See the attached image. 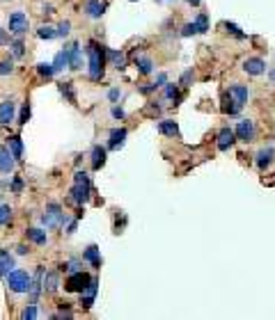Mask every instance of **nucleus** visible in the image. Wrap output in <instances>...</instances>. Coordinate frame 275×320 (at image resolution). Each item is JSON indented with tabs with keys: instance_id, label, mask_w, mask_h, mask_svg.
Listing matches in <instances>:
<instances>
[{
	"instance_id": "nucleus-1",
	"label": "nucleus",
	"mask_w": 275,
	"mask_h": 320,
	"mask_svg": "<svg viewBox=\"0 0 275 320\" xmlns=\"http://www.w3.org/2000/svg\"><path fill=\"white\" fill-rule=\"evenodd\" d=\"M105 48L94 41L87 44V69H90V80H101L103 78V71H105Z\"/></svg>"
},
{
	"instance_id": "nucleus-2",
	"label": "nucleus",
	"mask_w": 275,
	"mask_h": 320,
	"mask_svg": "<svg viewBox=\"0 0 275 320\" xmlns=\"http://www.w3.org/2000/svg\"><path fill=\"white\" fill-rule=\"evenodd\" d=\"M90 192H92V183H90V176H87V172H76L74 174V187H71V202L76 204V206H83V204L90 199Z\"/></svg>"
},
{
	"instance_id": "nucleus-3",
	"label": "nucleus",
	"mask_w": 275,
	"mask_h": 320,
	"mask_svg": "<svg viewBox=\"0 0 275 320\" xmlns=\"http://www.w3.org/2000/svg\"><path fill=\"white\" fill-rule=\"evenodd\" d=\"M32 277L25 270H12L7 272V288L12 293H30Z\"/></svg>"
},
{
	"instance_id": "nucleus-4",
	"label": "nucleus",
	"mask_w": 275,
	"mask_h": 320,
	"mask_svg": "<svg viewBox=\"0 0 275 320\" xmlns=\"http://www.w3.org/2000/svg\"><path fill=\"white\" fill-rule=\"evenodd\" d=\"M65 222H67V215L62 213L60 204L50 202L48 206H46V213L41 215V224H44L46 229H60Z\"/></svg>"
},
{
	"instance_id": "nucleus-5",
	"label": "nucleus",
	"mask_w": 275,
	"mask_h": 320,
	"mask_svg": "<svg viewBox=\"0 0 275 320\" xmlns=\"http://www.w3.org/2000/svg\"><path fill=\"white\" fill-rule=\"evenodd\" d=\"M90 281H92V277L87 275V272L78 270V272H71V277L67 279L65 288H67L69 293H83L87 286H90Z\"/></svg>"
},
{
	"instance_id": "nucleus-6",
	"label": "nucleus",
	"mask_w": 275,
	"mask_h": 320,
	"mask_svg": "<svg viewBox=\"0 0 275 320\" xmlns=\"http://www.w3.org/2000/svg\"><path fill=\"white\" fill-rule=\"evenodd\" d=\"M234 133H236V140H241V142H252L257 131H255V123H252L250 119H241V121L236 123Z\"/></svg>"
},
{
	"instance_id": "nucleus-7",
	"label": "nucleus",
	"mask_w": 275,
	"mask_h": 320,
	"mask_svg": "<svg viewBox=\"0 0 275 320\" xmlns=\"http://www.w3.org/2000/svg\"><path fill=\"white\" fill-rule=\"evenodd\" d=\"M28 28H30V23H28V16H25L23 12H14V14L10 16V32L12 35L21 37L28 32Z\"/></svg>"
},
{
	"instance_id": "nucleus-8",
	"label": "nucleus",
	"mask_w": 275,
	"mask_h": 320,
	"mask_svg": "<svg viewBox=\"0 0 275 320\" xmlns=\"http://www.w3.org/2000/svg\"><path fill=\"white\" fill-rule=\"evenodd\" d=\"M234 142H236V133H234V131H232L230 126L220 128L218 138H215V147H218V151H230V149L234 147Z\"/></svg>"
},
{
	"instance_id": "nucleus-9",
	"label": "nucleus",
	"mask_w": 275,
	"mask_h": 320,
	"mask_svg": "<svg viewBox=\"0 0 275 320\" xmlns=\"http://www.w3.org/2000/svg\"><path fill=\"white\" fill-rule=\"evenodd\" d=\"M83 14H85L87 19H101V16L105 14V3L103 0H85Z\"/></svg>"
},
{
	"instance_id": "nucleus-10",
	"label": "nucleus",
	"mask_w": 275,
	"mask_h": 320,
	"mask_svg": "<svg viewBox=\"0 0 275 320\" xmlns=\"http://www.w3.org/2000/svg\"><path fill=\"white\" fill-rule=\"evenodd\" d=\"M14 117H16V103L12 99H5L3 103H0V126L12 123Z\"/></svg>"
},
{
	"instance_id": "nucleus-11",
	"label": "nucleus",
	"mask_w": 275,
	"mask_h": 320,
	"mask_svg": "<svg viewBox=\"0 0 275 320\" xmlns=\"http://www.w3.org/2000/svg\"><path fill=\"white\" fill-rule=\"evenodd\" d=\"M243 71L248 76H261L266 71V62L261 57H248L243 59Z\"/></svg>"
},
{
	"instance_id": "nucleus-12",
	"label": "nucleus",
	"mask_w": 275,
	"mask_h": 320,
	"mask_svg": "<svg viewBox=\"0 0 275 320\" xmlns=\"http://www.w3.org/2000/svg\"><path fill=\"white\" fill-rule=\"evenodd\" d=\"M227 94H230V96H232V99H234L239 105H245V103H248V99H250V89L245 87V85H239V83L230 85Z\"/></svg>"
},
{
	"instance_id": "nucleus-13",
	"label": "nucleus",
	"mask_w": 275,
	"mask_h": 320,
	"mask_svg": "<svg viewBox=\"0 0 275 320\" xmlns=\"http://www.w3.org/2000/svg\"><path fill=\"white\" fill-rule=\"evenodd\" d=\"M14 165H16V158L10 151V147H0V172L3 174L14 172Z\"/></svg>"
},
{
	"instance_id": "nucleus-14",
	"label": "nucleus",
	"mask_w": 275,
	"mask_h": 320,
	"mask_svg": "<svg viewBox=\"0 0 275 320\" xmlns=\"http://www.w3.org/2000/svg\"><path fill=\"white\" fill-rule=\"evenodd\" d=\"M96 291H99V281H96V279H92V281H90V286H87L85 291L80 293V304H83V309H90V306L94 304Z\"/></svg>"
},
{
	"instance_id": "nucleus-15",
	"label": "nucleus",
	"mask_w": 275,
	"mask_h": 320,
	"mask_svg": "<svg viewBox=\"0 0 275 320\" xmlns=\"http://www.w3.org/2000/svg\"><path fill=\"white\" fill-rule=\"evenodd\" d=\"M126 135H129V131L126 128H115V131H110V140H108V149H120V147H124V140H126Z\"/></svg>"
},
{
	"instance_id": "nucleus-16",
	"label": "nucleus",
	"mask_w": 275,
	"mask_h": 320,
	"mask_svg": "<svg viewBox=\"0 0 275 320\" xmlns=\"http://www.w3.org/2000/svg\"><path fill=\"white\" fill-rule=\"evenodd\" d=\"M273 158H275V149L273 147H264V149H259V153H257V167L259 169H266L270 163H273Z\"/></svg>"
},
{
	"instance_id": "nucleus-17",
	"label": "nucleus",
	"mask_w": 275,
	"mask_h": 320,
	"mask_svg": "<svg viewBox=\"0 0 275 320\" xmlns=\"http://www.w3.org/2000/svg\"><path fill=\"white\" fill-rule=\"evenodd\" d=\"M69 69H74V71L83 69V53H80V44H71L69 46Z\"/></svg>"
},
{
	"instance_id": "nucleus-18",
	"label": "nucleus",
	"mask_w": 275,
	"mask_h": 320,
	"mask_svg": "<svg viewBox=\"0 0 275 320\" xmlns=\"http://www.w3.org/2000/svg\"><path fill=\"white\" fill-rule=\"evenodd\" d=\"M158 133L170 135V138H179V126H177V121H172V119H160Z\"/></svg>"
},
{
	"instance_id": "nucleus-19",
	"label": "nucleus",
	"mask_w": 275,
	"mask_h": 320,
	"mask_svg": "<svg viewBox=\"0 0 275 320\" xmlns=\"http://www.w3.org/2000/svg\"><path fill=\"white\" fill-rule=\"evenodd\" d=\"M14 270V256L10 251L0 249V277H7V272Z\"/></svg>"
},
{
	"instance_id": "nucleus-20",
	"label": "nucleus",
	"mask_w": 275,
	"mask_h": 320,
	"mask_svg": "<svg viewBox=\"0 0 275 320\" xmlns=\"http://www.w3.org/2000/svg\"><path fill=\"white\" fill-rule=\"evenodd\" d=\"M105 55H108L110 64H113L117 71H124L126 69V55L124 53H120V50H105Z\"/></svg>"
},
{
	"instance_id": "nucleus-21",
	"label": "nucleus",
	"mask_w": 275,
	"mask_h": 320,
	"mask_svg": "<svg viewBox=\"0 0 275 320\" xmlns=\"http://www.w3.org/2000/svg\"><path fill=\"white\" fill-rule=\"evenodd\" d=\"M25 236H28V240L35 242V245H46V242H48L46 231H41V229H37V227H30L28 231H25Z\"/></svg>"
},
{
	"instance_id": "nucleus-22",
	"label": "nucleus",
	"mask_w": 275,
	"mask_h": 320,
	"mask_svg": "<svg viewBox=\"0 0 275 320\" xmlns=\"http://www.w3.org/2000/svg\"><path fill=\"white\" fill-rule=\"evenodd\" d=\"M44 268H37V272H35V281H32V286H30V295H32V300H37L39 297V293H41V288H44Z\"/></svg>"
},
{
	"instance_id": "nucleus-23",
	"label": "nucleus",
	"mask_w": 275,
	"mask_h": 320,
	"mask_svg": "<svg viewBox=\"0 0 275 320\" xmlns=\"http://www.w3.org/2000/svg\"><path fill=\"white\" fill-rule=\"evenodd\" d=\"M58 288H60V275H58V272H46L44 291L46 293H55Z\"/></svg>"
},
{
	"instance_id": "nucleus-24",
	"label": "nucleus",
	"mask_w": 275,
	"mask_h": 320,
	"mask_svg": "<svg viewBox=\"0 0 275 320\" xmlns=\"http://www.w3.org/2000/svg\"><path fill=\"white\" fill-rule=\"evenodd\" d=\"M103 163H105V149L96 144V147L92 149V169H101Z\"/></svg>"
},
{
	"instance_id": "nucleus-25",
	"label": "nucleus",
	"mask_w": 275,
	"mask_h": 320,
	"mask_svg": "<svg viewBox=\"0 0 275 320\" xmlns=\"http://www.w3.org/2000/svg\"><path fill=\"white\" fill-rule=\"evenodd\" d=\"M83 259H85V261H90L94 268H101V256H99V247H96V245L87 247L85 254H83Z\"/></svg>"
},
{
	"instance_id": "nucleus-26",
	"label": "nucleus",
	"mask_w": 275,
	"mask_h": 320,
	"mask_svg": "<svg viewBox=\"0 0 275 320\" xmlns=\"http://www.w3.org/2000/svg\"><path fill=\"white\" fill-rule=\"evenodd\" d=\"M241 108H243V105H239L230 94H225V99H223V112H225V114H239Z\"/></svg>"
},
{
	"instance_id": "nucleus-27",
	"label": "nucleus",
	"mask_w": 275,
	"mask_h": 320,
	"mask_svg": "<svg viewBox=\"0 0 275 320\" xmlns=\"http://www.w3.org/2000/svg\"><path fill=\"white\" fill-rule=\"evenodd\" d=\"M53 67H55V71H62V69H65V67H69V48L60 50V53L55 55V59H53Z\"/></svg>"
},
{
	"instance_id": "nucleus-28",
	"label": "nucleus",
	"mask_w": 275,
	"mask_h": 320,
	"mask_svg": "<svg viewBox=\"0 0 275 320\" xmlns=\"http://www.w3.org/2000/svg\"><path fill=\"white\" fill-rule=\"evenodd\" d=\"M135 67H138V71H140L142 76H147V74L154 71V62H151L149 57H135Z\"/></svg>"
},
{
	"instance_id": "nucleus-29",
	"label": "nucleus",
	"mask_w": 275,
	"mask_h": 320,
	"mask_svg": "<svg viewBox=\"0 0 275 320\" xmlns=\"http://www.w3.org/2000/svg\"><path fill=\"white\" fill-rule=\"evenodd\" d=\"M10 149H12V153H14L16 160H21V158H23V140H21L19 135L10 138Z\"/></svg>"
},
{
	"instance_id": "nucleus-30",
	"label": "nucleus",
	"mask_w": 275,
	"mask_h": 320,
	"mask_svg": "<svg viewBox=\"0 0 275 320\" xmlns=\"http://www.w3.org/2000/svg\"><path fill=\"white\" fill-rule=\"evenodd\" d=\"M165 99H170V101H175V103H179V101H181L179 85H175V83H168V85H165Z\"/></svg>"
},
{
	"instance_id": "nucleus-31",
	"label": "nucleus",
	"mask_w": 275,
	"mask_h": 320,
	"mask_svg": "<svg viewBox=\"0 0 275 320\" xmlns=\"http://www.w3.org/2000/svg\"><path fill=\"white\" fill-rule=\"evenodd\" d=\"M37 37H39V39H55V37H58V30L53 28V25H39V30H37Z\"/></svg>"
},
{
	"instance_id": "nucleus-32",
	"label": "nucleus",
	"mask_w": 275,
	"mask_h": 320,
	"mask_svg": "<svg viewBox=\"0 0 275 320\" xmlns=\"http://www.w3.org/2000/svg\"><path fill=\"white\" fill-rule=\"evenodd\" d=\"M60 92L69 103H76V94H74V85L71 83H60Z\"/></svg>"
},
{
	"instance_id": "nucleus-33",
	"label": "nucleus",
	"mask_w": 275,
	"mask_h": 320,
	"mask_svg": "<svg viewBox=\"0 0 275 320\" xmlns=\"http://www.w3.org/2000/svg\"><path fill=\"white\" fill-rule=\"evenodd\" d=\"M37 71H39V76H41V78H53V74H55V67H53V62H50V64L41 62V64H37Z\"/></svg>"
},
{
	"instance_id": "nucleus-34",
	"label": "nucleus",
	"mask_w": 275,
	"mask_h": 320,
	"mask_svg": "<svg viewBox=\"0 0 275 320\" xmlns=\"http://www.w3.org/2000/svg\"><path fill=\"white\" fill-rule=\"evenodd\" d=\"M10 220H12V206L10 204H0V227L10 224Z\"/></svg>"
},
{
	"instance_id": "nucleus-35",
	"label": "nucleus",
	"mask_w": 275,
	"mask_h": 320,
	"mask_svg": "<svg viewBox=\"0 0 275 320\" xmlns=\"http://www.w3.org/2000/svg\"><path fill=\"white\" fill-rule=\"evenodd\" d=\"M193 35H200V28H197L195 21H193V23H186L184 28H181V37H193Z\"/></svg>"
},
{
	"instance_id": "nucleus-36",
	"label": "nucleus",
	"mask_w": 275,
	"mask_h": 320,
	"mask_svg": "<svg viewBox=\"0 0 275 320\" xmlns=\"http://www.w3.org/2000/svg\"><path fill=\"white\" fill-rule=\"evenodd\" d=\"M28 119H30V103H23L21 114H19V123H21V126H25V123H28Z\"/></svg>"
},
{
	"instance_id": "nucleus-37",
	"label": "nucleus",
	"mask_w": 275,
	"mask_h": 320,
	"mask_svg": "<svg viewBox=\"0 0 275 320\" xmlns=\"http://www.w3.org/2000/svg\"><path fill=\"white\" fill-rule=\"evenodd\" d=\"M14 71V62L12 59H3L0 62V76H10Z\"/></svg>"
},
{
	"instance_id": "nucleus-38",
	"label": "nucleus",
	"mask_w": 275,
	"mask_h": 320,
	"mask_svg": "<svg viewBox=\"0 0 275 320\" xmlns=\"http://www.w3.org/2000/svg\"><path fill=\"white\" fill-rule=\"evenodd\" d=\"M225 28L230 30V32L236 37V39H245V37H248V35H245V32H241V28H239V25H236V23H225Z\"/></svg>"
},
{
	"instance_id": "nucleus-39",
	"label": "nucleus",
	"mask_w": 275,
	"mask_h": 320,
	"mask_svg": "<svg viewBox=\"0 0 275 320\" xmlns=\"http://www.w3.org/2000/svg\"><path fill=\"white\" fill-rule=\"evenodd\" d=\"M21 318L23 320H32V318H37V306L35 304H28L23 309V313H21Z\"/></svg>"
},
{
	"instance_id": "nucleus-40",
	"label": "nucleus",
	"mask_w": 275,
	"mask_h": 320,
	"mask_svg": "<svg viewBox=\"0 0 275 320\" xmlns=\"http://www.w3.org/2000/svg\"><path fill=\"white\" fill-rule=\"evenodd\" d=\"M195 23H197V28H200V35L209 30V19H206V14H197Z\"/></svg>"
},
{
	"instance_id": "nucleus-41",
	"label": "nucleus",
	"mask_w": 275,
	"mask_h": 320,
	"mask_svg": "<svg viewBox=\"0 0 275 320\" xmlns=\"http://www.w3.org/2000/svg\"><path fill=\"white\" fill-rule=\"evenodd\" d=\"M12 53H14V57H23V53H25V46H23V41H21V39H16L14 44H12Z\"/></svg>"
},
{
	"instance_id": "nucleus-42",
	"label": "nucleus",
	"mask_w": 275,
	"mask_h": 320,
	"mask_svg": "<svg viewBox=\"0 0 275 320\" xmlns=\"http://www.w3.org/2000/svg\"><path fill=\"white\" fill-rule=\"evenodd\" d=\"M62 270H69V272H78V270H80V261H78V259H71L69 263H65V266H62Z\"/></svg>"
},
{
	"instance_id": "nucleus-43",
	"label": "nucleus",
	"mask_w": 275,
	"mask_h": 320,
	"mask_svg": "<svg viewBox=\"0 0 275 320\" xmlns=\"http://www.w3.org/2000/svg\"><path fill=\"white\" fill-rule=\"evenodd\" d=\"M69 30H71V23L69 21H62V23L58 25V37H67L69 35Z\"/></svg>"
},
{
	"instance_id": "nucleus-44",
	"label": "nucleus",
	"mask_w": 275,
	"mask_h": 320,
	"mask_svg": "<svg viewBox=\"0 0 275 320\" xmlns=\"http://www.w3.org/2000/svg\"><path fill=\"white\" fill-rule=\"evenodd\" d=\"M21 190H23V181H21V178L16 176L14 181H12V192H16V195H19Z\"/></svg>"
},
{
	"instance_id": "nucleus-45",
	"label": "nucleus",
	"mask_w": 275,
	"mask_h": 320,
	"mask_svg": "<svg viewBox=\"0 0 275 320\" xmlns=\"http://www.w3.org/2000/svg\"><path fill=\"white\" fill-rule=\"evenodd\" d=\"M108 99L113 101V103H115V101H120V99H122V92H120L117 87H115V89H110V92H108Z\"/></svg>"
},
{
	"instance_id": "nucleus-46",
	"label": "nucleus",
	"mask_w": 275,
	"mask_h": 320,
	"mask_svg": "<svg viewBox=\"0 0 275 320\" xmlns=\"http://www.w3.org/2000/svg\"><path fill=\"white\" fill-rule=\"evenodd\" d=\"M165 85H168V76L158 74V76H156V87H165Z\"/></svg>"
},
{
	"instance_id": "nucleus-47",
	"label": "nucleus",
	"mask_w": 275,
	"mask_h": 320,
	"mask_svg": "<svg viewBox=\"0 0 275 320\" xmlns=\"http://www.w3.org/2000/svg\"><path fill=\"white\" fill-rule=\"evenodd\" d=\"M156 89H158V87H156V83H149V85H145V87H140V92L142 94H151V92H156Z\"/></svg>"
},
{
	"instance_id": "nucleus-48",
	"label": "nucleus",
	"mask_w": 275,
	"mask_h": 320,
	"mask_svg": "<svg viewBox=\"0 0 275 320\" xmlns=\"http://www.w3.org/2000/svg\"><path fill=\"white\" fill-rule=\"evenodd\" d=\"M190 80H193V71H186V74L181 76V85L186 87V85H190Z\"/></svg>"
},
{
	"instance_id": "nucleus-49",
	"label": "nucleus",
	"mask_w": 275,
	"mask_h": 320,
	"mask_svg": "<svg viewBox=\"0 0 275 320\" xmlns=\"http://www.w3.org/2000/svg\"><path fill=\"white\" fill-rule=\"evenodd\" d=\"M113 117H115V119H124V117H126V112H124L122 108H117V105H115V108H113Z\"/></svg>"
},
{
	"instance_id": "nucleus-50",
	"label": "nucleus",
	"mask_w": 275,
	"mask_h": 320,
	"mask_svg": "<svg viewBox=\"0 0 275 320\" xmlns=\"http://www.w3.org/2000/svg\"><path fill=\"white\" fill-rule=\"evenodd\" d=\"M10 44V37H7V32L3 28H0V46H7Z\"/></svg>"
},
{
	"instance_id": "nucleus-51",
	"label": "nucleus",
	"mask_w": 275,
	"mask_h": 320,
	"mask_svg": "<svg viewBox=\"0 0 275 320\" xmlns=\"http://www.w3.org/2000/svg\"><path fill=\"white\" fill-rule=\"evenodd\" d=\"M76 224H78V222L71 220V222H69V227H67V233H74V231H76Z\"/></svg>"
},
{
	"instance_id": "nucleus-52",
	"label": "nucleus",
	"mask_w": 275,
	"mask_h": 320,
	"mask_svg": "<svg viewBox=\"0 0 275 320\" xmlns=\"http://www.w3.org/2000/svg\"><path fill=\"white\" fill-rule=\"evenodd\" d=\"M16 254H28V247H25V245H19V247H16Z\"/></svg>"
},
{
	"instance_id": "nucleus-53",
	"label": "nucleus",
	"mask_w": 275,
	"mask_h": 320,
	"mask_svg": "<svg viewBox=\"0 0 275 320\" xmlns=\"http://www.w3.org/2000/svg\"><path fill=\"white\" fill-rule=\"evenodd\" d=\"M268 76H270V80H273V83H275V67H273V69H270V74H268Z\"/></svg>"
},
{
	"instance_id": "nucleus-54",
	"label": "nucleus",
	"mask_w": 275,
	"mask_h": 320,
	"mask_svg": "<svg viewBox=\"0 0 275 320\" xmlns=\"http://www.w3.org/2000/svg\"><path fill=\"white\" fill-rule=\"evenodd\" d=\"M188 3H190V5H195V7L200 5V0H188Z\"/></svg>"
},
{
	"instance_id": "nucleus-55",
	"label": "nucleus",
	"mask_w": 275,
	"mask_h": 320,
	"mask_svg": "<svg viewBox=\"0 0 275 320\" xmlns=\"http://www.w3.org/2000/svg\"><path fill=\"white\" fill-rule=\"evenodd\" d=\"M131 3H135V0H131Z\"/></svg>"
},
{
	"instance_id": "nucleus-56",
	"label": "nucleus",
	"mask_w": 275,
	"mask_h": 320,
	"mask_svg": "<svg viewBox=\"0 0 275 320\" xmlns=\"http://www.w3.org/2000/svg\"><path fill=\"white\" fill-rule=\"evenodd\" d=\"M158 3H163V0H158Z\"/></svg>"
}]
</instances>
